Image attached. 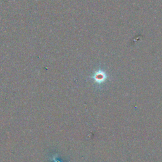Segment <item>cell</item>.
<instances>
[{
    "label": "cell",
    "instance_id": "obj_1",
    "mask_svg": "<svg viewBox=\"0 0 162 162\" xmlns=\"http://www.w3.org/2000/svg\"><path fill=\"white\" fill-rule=\"evenodd\" d=\"M94 78H95V79L96 81L100 82V81H102V80L104 79V76H103V74L97 73V74H96V75L95 76Z\"/></svg>",
    "mask_w": 162,
    "mask_h": 162
}]
</instances>
